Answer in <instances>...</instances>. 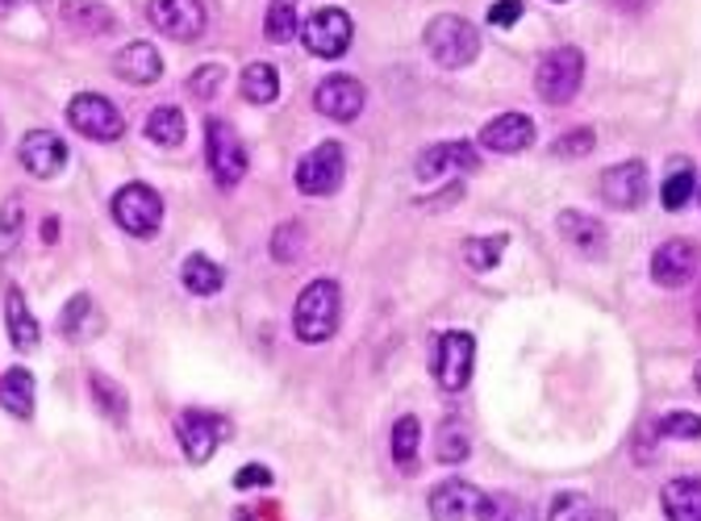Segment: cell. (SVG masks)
I'll return each mask as SVG.
<instances>
[{"label": "cell", "mask_w": 701, "mask_h": 521, "mask_svg": "<svg viewBox=\"0 0 701 521\" xmlns=\"http://www.w3.org/2000/svg\"><path fill=\"white\" fill-rule=\"evenodd\" d=\"M42 238H46V242H55V238H59V222H55V217H46V226H42Z\"/></svg>", "instance_id": "45"}, {"label": "cell", "mask_w": 701, "mask_h": 521, "mask_svg": "<svg viewBox=\"0 0 701 521\" xmlns=\"http://www.w3.org/2000/svg\"><path fill=\"white\" fill-rule=\"evenodd\" d=\"M585 521H619V518H614L610 509H589V518H585Z\"/></svg>", "instance_id": "46"}, {"label": "cell", "mask_w": 701, "mask_h": 521, "mask_svg": "<svg viewBox=\"0 0 701 521\" xmlns=\"http://www.w3.org/2000/svg\"><path fill=\"white\" fill-rule=\"evenodd\" d=\"M59 18L67 30H76V34H113L118 30V13L101 4V0H63L59 4Z\"/></svg>", "instance_id": "20"}, {"label": "cell", "mask_w": 701, "mask_h": 521, "mask_svg": "<svg viewBox=\"0 0 701 521\" xmlns=\"http://www.w3.org/2000/svg\"><path fill=\"white\" fill-rule=\"evenodd\" d=\"M301 34V21H297V0H268V18H264V38L285 46Z\"/></svg>", "instance_id": "30"}, {"label": "cell", "mask_w": 701, "mask_h": 521, "mask_svg": "<svg viewBox=\"0 0 701 521\" xmlns=\"http://www.w3.org/2000/svg\"><path fill=\"white\" fill-rule=\"evenodd\" d=\"M647 163L643 159H626V163H614L610 171H601V201L619 213H635V208L647 201Z\"/></svg>", "instance_id": "12"}, {"label": "cell", "mask_w": 701, "mask_h": 521, "mask_svg": "<svg viewBox=\"0 0 701 521\" xmlns=\"http://www.w3.org/2000/svg\"><path fill=\"white\" fill-rule=\"evenodd\" d=\"M518 21H522V0H497L489 9V25H497V30H510Z\"/></svg>", "instance_id": "41"}, {"label": "cell", "mask_w": 701, "mask_h": 521, "mask_svg": "<svg viewBox=\"0 0 701 521\" xmlns=\"http://www.w3.org/2000/svg\"><path fill=\"white\" fill-rule=\"evenodd\" d=\"M501 521H538V518H535V509H531L526 500L510 497V509H505V518H501Z\"/></svg>", "instance_id": "43"}, {"label": "cell", "mask_w": 701, "mask_h": 521, "mask_svg": "<svg viewBox=\"0 0 701 521\" xmlns=\"http://www.w3.org/2000/svg\"><path fill=\"white\" fill-rule=\"evenodd\" d=\"M585 83V55L577 46H556L547 50L535 67V92L547 104H568Z\"/></svg>", "instance_id": "3"}, {"label": "cell", "mask_w": 701, "mask_h": 521, "mask_svg": "<svg viewBox=\"0 0 701 521\" xmlns=\"http://www.w3.org/2000/svg\"><path fill=\"white\" fill-rule=\"evenodd\" d=\"M92 313V301H88V292H76L71 301H67V309H63L59 317V330L67 333V338H80V321Z\"/></svg>", "instance_id": "40"}, {"label": "cell", "mask_w": 701, "mask_h": 521, "mask_svg": "<svg viewBox=\"0 0 701 521\" xmlns=\"http://www.w3.org/2000/svg\"><path fill=\"white\" fill-rule=\"evenodd\" d=\"M701 268V250L698 242H689V238H668L656 247L652 254V280L660 284V288H685Z\"/></svg>", "instance_id": "14"}, {"label": "cell", "mask_w": 701, "mask_h": 521, "mask_svg": "<svg viewBox=\"0 0 701 521\" xmlns=\"http://www.w3.org/2000/svg\"><path fill=\"white\" fill-rule=\"evenodd\" d=\"M350 38H355V21L343 9H318L305 25H301V42L305 50L318 55V59H343L350 50Z\"/></svg>", "instance_id": "9"}, {"label": "cell", "mask_w": 701, "mask_h": 521, "mask_svg": "<svg viewBox=\"0 0 701 521\" xmlns=\"http://www.w3.org/2000/svg\"><path fill=\"white\" fill-rule=\"evenodd\" d=\"M476 167H480V155H476L472 143H434L413 159V175L422 184H431V180H443L452 171H476Z\"/></svg>", "instance_id": "16"}, {"label": "cell", "mask_w": 701, "mask_h": 521, "mask_svg": "<svg viewBox=\"0 0 701 521\" xmlns=\"http://www.w3.org/2000/svg\"><path fill=\"white\" fill-rule=\"evenodd\" d=\"M693 188H698V175H693V163L689 159H677V167L668 171V180L660 188V205L668 213H677V208L689 205V196H693Z\"/></svg>", "instance_id": "31"}, {"label": "cell", "mask_w": 701, "mask_h": 521, "mask_svg": "<svg viewBox=\"0 0 701 521\" xmlns=\"http://www.w3.org/2000/svg\"><path fill=\"white\" fill-rule=\"evenodd\" d=\"M271 484V472L264 463H251L243 472H234V488H268Z\"/></svg>", "instance_id": "42"}, {"label": "cell", "mask_w": 701, "mask_h": 521, "mask_svg": "<svg viewBox=\"0 0 701 521\" xmlns=\"http://www.w3.org/2000/svg\"><path fill=\"white\" fill-rule=\"evenodd\" d=\"M21 226H25V205H21V196H9L0 205V259H9L18 250Z\"/></svg>", "instance_id": "34"}, {"label": "cell", "mask_w": 701, "mask_h": 521, "mask_svg": "<svg viewBox=\"0 0 701 521\" xmlns=\"http://www.w3.org/2000/svg\"><path fill=\"white\" fill-rule=\"evenodd\" d=\"M301 247H305V229L297 226V222H285V226L271 234V259L285 263V268H292V263L301 259Z\"/></svg>", "instance_id": "35"}, {"label": "cell", "mask_w": 701, "mask_h": 521, "mask_svg": "<svg viewBox=\"0 0 701 521\" xmlns=\"http://www.w3.org/2000/svg\"><path fill=\"white\" fill-rule=\"evenodd\" d=\"M693 317H698V330H701V288H698V296H693Z\"/></svg>", "instance_id": "47"}, {"label": "cell", "mask_w": 701, "mask_h": 521, "mask_svg": "<svg viewBox=\"0 0 701 521\" xmlns=\"http://www.w3.org/2000/svg\"><path fill=\"white\" fill-rule=\"evenodd\" d=\"M556 229L568 247H577L580 254H589V259L605 250V226H601L598 217L580 213V208H564V213L556 217Z\"/></svg>", "instance_id": "21"}, {"label": "cell", "mask_w": 701, "mask_h": 521, "mask_svg": "<svg viewBox=\"0 0 701 521\" xmlns=\"http://www.w3.org/2000/svg\"><path fill=\"white\" fill-rule=\"evenodd\" d=\"M434 455H438V463H468V455H472V434H468V426H464L459 417H447V421L438 426Z\"/></svg>", "instance_id": "27"}, {"label": "cell", "mask_w": 701, "mask_h": 521, "mask_svg": "<svg viewBox=\"0 0 701 521\" xmlns=\"http://www.w3.org/2000/svg\"><path fill=\"white\" fill-rule=\"evenodd\" d=\"M88 393H92V405H97L113 426H125V417H130V400H125V388L118 384V380L92 372L88 375Z\"/></svg>", "instance_id": "26"}, {"label": "cell", "mask_w": 701, "mask_h": 521, "mask_svg": "<svg viewBox=\"0 0 701 521\" xmlns=\"http://www.w3.org/2000/svg\"><path fill=\"white\" fill-rule=\"evenodd\" d=\"M593 146H598V134L589 125H577V129L559 134L556 143H552V155L556 159H585V155H593Z\"/></svg>", "instance_id": "36"}, {"label": "cell", "mask_w": 701, "mask_h": 521, "mask_svg": "<svg viewBox=\"0 0 701 521\" xmlns=\"http://www.w3.org/2000/svg\"><path fill=\"white\" fill-rule=\"evenodd\" d=\"M146 138L155 146H180L185 143V113L176 104H159L151 117H146Z\"/></svg>", "instance_id": "29"}, {"label": "cell", "mask_w": 701, "mask_h": 521, "mask_svg": "<svg viewBox=\"0 0 701 521\" xmlns=\"http://www.w3.org/2000/svg\"><path fill=\"white\" fill-rule=\"evenodd\" d=\"M614 9H622V13H639V9H647L652 0H610Z\"/></svg>", "instance_id": "44"}, {"label": "cell", "mask_w": 701, "mask_h": 521, "mask_svg": "<svg viewBox=\"0 0 701 521\" xmlns=\"http://www.w3.org/2000/svg\"><path fill=\"white\" fill-rule=\"evenodd\" d=\"M422 42H426L431 59L438 67H447V71H459V67L476 63V55H480V30L468 18H459V13H438V18L426 21Z\"/></svg>", "instance_id": "2"}, {"label": "cell", "mask_w": 701, "mask_h": 521, "mask_svg": "<svg viewBox=\"0 0 701 521\" xmlns=\"http://www.w3.org/2000/svg\"><path fill=\"white\" fill-rule=\"evenodd\" d=\"M338 317H343V292H338V284L334 280H310L301 288V296H297V305H292V330H297L301 342L318 347V342L334 338Z\"/></svg>", "instance_id": "1"}, {"label": "cell", "mask_w": 701, "mask_h": 521, "mask_svg": "<svg viewBox=\"0 0 701 521\" xmlns=\"http://www.w3.org/2000/svg\"><path fill=\"white\" fill-rule=\"evenodd\" d=\"M364 104H368L364 83L355 80V76H343V71H334V76H326L313 88V109L322 117H331V122H355L364 113Z\"/></svg>", "instance_id": "13"}, {"label": "cell", "mask_w": 701, "mask_h": 521, "mask_svg": "<svg viewBox=\"0 0 701 521\" xmlns=\"http://www.w3.org/2000/svg\"><path fill=\"white\" fill-rule=\"evenodd\" d=\"M535 143V122L526 113H501L480 129V146L493 155H522Z\"/></svg>", "instance_id": "17"}, {"label": "cell", "mask_w": 701, "mask_h": 521, "mask_svg": "<svg viewBox=\"0 0 701 521\" xmlns=\"http://www.w3.org/2000/svg\"><path fill=\"white\" fill-rule=\"evenodd\" d=\"M660 505L668 521H701V479L681 476L672 484H664Z\"/></svg>", "instance_id": "23"}, {"label": "cell", "mask_w": 701, "mask_h": 521, "mask_svg": "<svg viewBox=\"0 0 701 521\" xmlns=\"http://www.w3.org/2000/svg\"><path fill=\"white\" fill-rule=\"evenodd\" d=\"M176 438H180V451L188 463H209L218 455V446L226 442V421L205 409H185L176 417Z\"/></svg>", "instance_id": "10"}, {"label": "cell", "mask_w": 701, "mask_h": 521, "mask_svg": "<svg viewBox=\"0 0 701 521\" xmlns=\"http://www.w3.org/2000/svg\"><path fill=\"white\" fill-rule=\"evenodd\" d=\"M4 321H9V342L18 347V351H34L38 347V321H34V313L25 305V296L21 288H9L4 292Z\"/></svg>", "instance_id": "24"}, {"label": "cell", "mask_w": 701, "mask_h": 521, "mask_svg": "<svg viewBox=\"0 0 701 521\" xmlns=\"http://www.w3.org/2000/svg\"><path fill=\"white\" fill-rule=\"evenodd\" d=\"M480 488H472L468 479H443L438 488H431V521H468L480 505Z\"/></svg>", "instance_id": "18"}, {"label": "cell", "mask_w": 701, "mask_h": 521, "mask_svg": "<svg viewBox=\"0 0 701 521\" xmlns=\"http://www.w3.org/2000/svg\"><path fill=\"white\" fill-rule=\"evenodd\" d=\"M205 159L218 188H234L247 175V146L234 134V125L222 122V117L205 122Z\"/></svg>", "instance_id": "6"}, {"label": "cell", "mask_w": 701, "mask_h": 521, "mask_svg": "<svg viewBox=\"0 0 701 521\" xmlns=\"http://www.w3.org/2000/svg\"><path fill=\"white\" fill-rule=\"evenodd\" d=\"M180 284H185L192 296H218L222 284H226V271L218 268L209 254H188L185 268H180Z\"/></svg>", "instance_id": "25"}, {"label": "cell", "mask_w": 701, "mask_h": 521, "mask_svg": "<svg viewBox=\"0 0 701 521\" xmlns=\"http://www.w3.org/2000/svg\"><path fill=\"white\" fill-rule=\"evenodd\" d=\"M476 367V338L468 330H447L434 342V380L443 393H464L472 384Z\"/></svg>", "instance_id": "7"}, {"label": "cell", "mask_w": 701, "mask_h": 521, "mask_svg": "<svg viewBox=\"0 0 701 521\" xmlns=\"http://www.w3.org/2000/svg\"><path fill=\"white\" fill-rule=\"evenodd\" d=\"M510 247V234H489V238H468L464 242V263L472 271H493Z\"/></svg>", "instance_id": "33"}, {"label": "cell", "mask_w": 701, "mask_h": 521, "mask_svg": "<svg viewBox=\"0 0 701 521\" xmlns=\"http://www.w3.org/2000/svg\"><path fill=\"white\" fill-rule=\"evenodd\" d=\"M660 438H681V442H698L701 438V417L698 414H668L656 421Z\"/></svg>", "instance_id": "38"}, {"label": "cell", "mask_w": 701, "mask_h": 521, "mask_svg": "<svg viewBox=\"0 0 701 521\" xmlns=\"http://www.w3.org/2000/svg\"><path fill=\"white\" fill-rule=\"evenodd\" d=\"M9 4H13V0H0V9H9Z\"/></svg>", "instance_id": "49"}, {"label": "cell", "mask_w": 701, "mask_h": 521, "mask_svg": "<svg viewBox=\"0 0 701 521\" xmlns=\"http://www.w3.org/2000/svg\"><path fill=\"white\" fill-rule=\"evenodd\" d=\"M693 384H698V393H701V363L693 367Z\"/></svg>", "instance_id": "48"}, {"label": "cell", "mask_w": 701, "mask_h": 521, "mask_svg": "<svg viewBox=\"0 0 701 521\" xmlns=\"http://www.w3.org/2000/svg\"><path fill=\"white\" fill-rule=\"evenodd\" d=\"M18 159L34 180H55L67 167V143L55 129H30L18 146Z\"/></svg>", "instance_id": "15"}, {"label": "cell", "mask_w": 701, "mask_h": 521, "mask_svg": "<svg viewBox=\"0 0 701 521\" xmlns=\"http://www.w3.org/2000/svg\"><path fill=\"white\" fill-rule=\"evenodd\" d=\"M418 446H422V426H418V417H397V426H392V463L401 467V472H413L418 467Z\"/></svg>", "instance_id": "28"}, {"label": "cell", "mask_w": 701, "mask_h": 521, "mask_svg": "<svg viewBox=\"0 0 701 521\" xmlns=\"http://www.w3.org/2000/svg\"><path fill=\"white\" fill-rule=\"evenodd\" d=\"M589 497L585 492H556L552 509H547V521H585L589 518Z\"/></svg>", "instance_id": "39"}, {"label": "cell", "mask_w": 701, "mask_h": 521, "mask_svg": "<svg viewBox=\"0 0 701 521\" xmlns=\"http://www.w3.org/2000/svg\"><path fill=\"white\" fill-rule=\"evenodd\" d=\"M243 97L251 104H271L280 97V76H276L271 63H251L247 71H243Z\"/></svg>", "instance_id": "32"}, {"label": "cell", "mask_w": 701, "mask_h": 521, "mask_svg": "<svg viewBox=\"0 0 701 521\" xmlns=\"http://www.w3.org/2000/svg\"><path fill=\"white\" fill-rule=\"evenodd\" d=\"M113 76L134 88H146L164 76V55L151 46V42H130L113 55Z\"/></svg>", "instance_id": "19"}, {"label": "cell", "mask_w": 701, "mask_h": 521, "mask_svg": "<svg viewBox=\"0 0 701 521\" xmlns=\"http://www.w3.org/2000/svg\"><path fill=\"white\" fill-rule=\"evenodd\" d=\"M34 375L25 372V367H9V372L0 375V409L9 417H21V421H30L34 417Z\"/></svg>", "instance_id": "22"}, {"label": "cell", "mask_w": 701, "mask_h": 521, "mask_svg": "<svg viewBox=\"0 0 701 521\" xmlns=\"http://www.w3.org/2000/svg\"><path fill=\"white\" fill-rule=\"evenodd\" d=\"M113 222L130 234V238H155L164 226V196L151 184H125L113 196Z\"/></svg>", "instance_id": "4"}, {"label": "cell", "mask_w": 701, "mask_h": 521, "mask_svg": "<svg viewBox=\"0 0 701 521\" xmlns=\"http://www.w3.org/2000/svg\"><path fill=\"white\" fill-rule=\"evenodd\" d=\"M151 25L176 42H197L205 34V4L201 0H146Z\"/></svg>", "instance_id": "11"}, {"label": "cell", "mask_w": 701, "mask_h": 521, "mask_svg": "<svg viewBox=\"0 0 701 521\" xmlns=\"http://www.w3.org/2000/svg\"><path fill=\"white\" fill-rule=\"evenodd\" d=\"M67 125L92 138V143H118L125 134V117L118 113V104L101 97V92H80L67 101Z\"/></svg>", "instance_id": "5"}, {"label": "cell", "mask_w": 701, "mask_h": 521, "mask_svg": "<svg viewBox=\"0 0 701 521\" xmlns=\"http://www.w3.org/2000/svg\"><path fill=\"white\" fill-rule=\"evenodd\" d=\"M222 80H226V67H222V63H201V67L188 76V92L201 97V101H209V97H218Z\"/></svg>", "instance_id": "37"}, {"label": "cell", "mask_w": 701, "mask_h": 521, "mask_svg": "<svg viewBox=\"0 0 701 521\" xmlns=\"http://www.w3.org/2000/svg\"><path fill=\"white\" fill-rule=\"evenodd\" d=\"M343 175H347V155H343V146L322 143V146H313L310 155L297 163L292 184H297V192H305V196H331V192L343 188Z\"/></svg>", "instance_id": "8"}]
</instances>
